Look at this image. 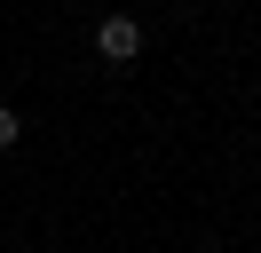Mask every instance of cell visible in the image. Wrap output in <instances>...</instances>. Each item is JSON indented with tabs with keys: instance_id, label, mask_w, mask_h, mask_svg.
<instances>
[{
	"instance_id": "obj_1",
	"label": "cell",
	"mask_w": 261,
	"mask_h": 253,
	"mask_svg": "<svg viewBox=\"0 0 261 253\" xmlns=\"http://www.w3.org/2000/svg\"><path fill=\"white\" fill-rule=\"evenodd\" d=\"M95 56L103 63H135L143 56V24H135V16H103L95 24Z\"/></svg>"
},
{
	"instance_id": "obj_2",
	"label": "cell",
	"mask_w": 261,
	"mask_h": 253,
	"mask_svg": "<svg viewBox=\"0 0 261 253\" xmlns=\"http://www.w3.org/2000/svg\"><path fill=\"white\" fill-rule=\"evenodd\" d=\"M24 135V119H16V111H8V103H0V150H8V142H16Z\"/></svg>"
}]
</instances>
